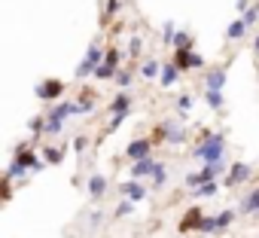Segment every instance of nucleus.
<instances>
[{"label": "nucleus", "mask_w": 259, "mask_h": 238, "mask_svg": "<svg viewBox=\"0 0 259 238\" xmlns=\"http://www.w3.org/2000/svg\"><path fill=\"white\" fill-rule=\"evenodd\" d=\"M79 113H82L79 101H61V104L49 107V113H46V129H43V135H46V138H55V135L61 132V126H64V119H67V116H79Z\"/></svg>", "instance_id": "obj_1"}, {"label": "nucleus", "mask_w": 259, "mask_h": 238, "mask_svg": "<svg viewBox=\"0 0 259 238\" xmlns=\"http://www.w3.org/2000/svg\"><path fill=\"white\" fill-rule=\"evenodd\" d=\"M223 153H226V138H223V135H217V132H210V135H204V138L195 144L192 159L210 162V159H223Z\"/></svg>", "instance_id": "obj_2"}, {"label": "nucleus", "mask_w": 259, "mask_h": 238, "mask_svg": "<svg viewBox=\"0 0 259 238\" xmlns=\"http://www.w3.org/2000/svg\"><path fill=\"white\" fill-rule=\"evenodd\" d=\"M104 55H107V49L95 40V43H89V49H85V55H82V61L76 64V70H73V76L76 80H85V76H95V67L98 64H104Z\"/></svg>", "instance_id": "obj_3"}, {"label": "nucleus", "mask_w": 259, "mask_h": 238, "mask_svg": "<svg viewBox=\"0 0 259 238\" xmlns=\"http://www.w3.org/2000/svg\"><path fill=\"white\" fill-rule=\"evenodd\" d=\"M34 95H37L40 101H58V98L64 95V80H58V76L40 80V83L34 86Z\"/></svg>", "instance_id": "obj_4"}, {"label": "nucleus", "mask_w": 259, "mask_h": 238, "mask_svg": "<svg viewBox=\"0 0 259 238\" xmlns=\"http://www.w3.org/2000/svg\"><path fill=\"white\" fill-rule=\"evenodd\" d=\"M174 64L180 70H198V67H204V58L195 49H174Z\"/></svg>", "instance_id": "obj_5"}, {"label": "nucleus", "mask_w": 259, "mask_h": 238, "mask_svg": "<svg viewBox=\"0 0 259 238\" xmlns=\"http://www.w3.org/2000/svg\"><path fill=\"white\" fill-rule=\"evenodd\" d=\"M250 174H253V168H250L247 162H232L229 174L223 177V186H226V189H235V186H241V183H244Z\"/></svg>", "instance_id": "obj_6"}, {"label": "nucleus", "mask_w": 259, "mask_h": 238, "mask_svg": "<svg viewBox=\"0 0 259 238\" xmlns=\"http://www.w3.org/2000/svg\"><path fill=\"white\" fill-rule=\"evenodd\" d=\"M201 223H204V211H201V208H186V214H183L180 223H177V232H180V235H189V232L201 229Z\"/></svg>", "instance_id": "obj_7"}, {"label": "nucleus", "mask_w": 259, "mask_h": 238, "mask_svg": "<svg viewBox=\"0 0 259 238\" xmlns=\"http://www.w3.org/2000/svg\"><path fill=\"white\" fill-rule=\"evenodd\" d=\"M153 138H135L132 144L125 147V159H132V162H138V159H147L150 153H153Z\"/></svg>", "instance_id": "obj_8"}, {"label": "nucleus", "mask_w": 259, "mask_h": 238, "mask_svg": "<svg viewBox=\"0 0 259 238\" xmlns=\"http://www.w3.org/2000/svg\"><path fill=\"white\" fill-rule=\"evenodd\" d=\"M162 168V162H156L153 156H147V159H138V162H132V177H138V180H150L156 171Z\"/></svg>", "instance_id": "obj_9"}, {"label": "nucleus", "mask_w": 259, "mask_h": 238, "mask_svg": "<svg viewBox=\"0 0 259 238\" xmlns=\"http://www.w3.org/2000/svg\"><path fill=\"white\" fill-rule=\"evenodd\" d=\"M226 76H229V64H217L204 73V89H223L226 86Z\"/></svg>", "instance_id": "obj_10"}, {"label": "nucleus", "mask_w": 259, "mask_h": 238, "mask_svg": "<svg viewBox=\"0 0 259 238\" xmlns=\"http://www.w3.org/2000/svg\"><path fill=\"white\" fill-rule=\"evenodd\" d=\"M119 189H122V195H125V199H132V202H144V199H147V186H144V183H141L138 177L125 180V183H122Z\"/></svg>", "instance_id": "obj_11"}, {"label": "nucleus", "mask_w": 259, "mask_h": 238, "mask_svg": "<svg viewBox=\"0 0 259 238\" xmlns=\"http://www.w3.org/2000/svg\"><path fill=\"white\" fill-rule=\"evenodd\" d=\"M85 189H89L92 199H104V195H107V177H104V174H92V177L85 180Z\"/></svg>", "instance_id": "obj_12"}, {"label": "nucleus", "mask_w": 259, "mask_h": 238, "mask_svg": "<svg viewBox=\"0 0 259 238\" xmlns=\"http://www.w3.org/2000/svg\"><path fill=\"white\" fill-rule=\"evenodd\" d=\"M241 214H259V186H250L241 199Z\"/></svg>", "instance_id": "obj_13"}, {"label": "nucleus", "mask_w": 259, "mask_h": 238, "mask_svg": "<svg viewBox=\"0 0 259 238\" xmlns=\"http://www.w3.org/2000/svg\"><path fill=\"white\" fill-rule=\"evenodd\" d=\"M186 141V129H183V116L168 119V144H183Z\"/></svg>", "instance_id": "obj_14"}, {"label": "nucleus", "mask_w": 259, "mask_h": 238, "mask_svg": "<svg viewBox=\"0 0 259 238\" xmlns=\"http://www.w3.org/2000/svg\"><path fill=\"white\" fill-rule=\"evenodd\" d=\"M177 76H180V67H177L174 61H168V64H162V76H159V83H162V89H171V86L177 83Z\"/></svg>", "instance_id": "obj_15"}, {"label": "nucleus", "mask_w": 259, "mask_h": 238, "mask_svg": "<svg viewBox=\"0 0 259 238\" xmlns=\"http://www.w3.org/2000/svg\"><path fill=\"white\" fill-rule=\"evenodd\" d=\"M201 95H204V101H207V107H210L213 113H220V110L226 107V98H223V89H204Z\"/></svg>", "instance_id": "obj_16"}, {"label": "nucleus", "mask_w": 259, "mask_h": 238, "mask_svg": "<svg viewBox=\"0 0 259 238\" xmlns=\"http://www.w3.org/2000/svg\"><path fill=\"white\" fill-rule=\"evenodd\" d=\"M226 168H229V162L226 159H210V162H204V174H207V180H217V177H223L226 174Z\"/></svg>", "instance_id": "obj_17"}, {"label": "nucleus", "mask_w": 259, "mask_h": 238, "mask_svg": "<svg viewBox=\"0 0 259 238\" xmlns=\"http://www.w3.org/2000/svg\"><path fill=\"white\" fill-rule=\"evenodd\" d=\"M247 31H250V25H247V22L238 16V19H235V22L226 28V37H229V40H244V37H247Z\"/></svg>", "instance_id": "obj_18"}, {"label": "nucleus", "mask_w": 259, "mask_h": 238, "mask_svg": "<svg viewBox=\"0 0 259 238\" xmlns=\"http://www.w3.org/2000/svg\"><path fill=\"white\" fill-rule=\"evenodd\" d=\"M141 76H144V80H156V76H162V61H156V58L144 61V64H141Z\"/></svg>", "instance_id": "obj_19"}, {"label": "nucleus", "mask_w": 259, "mask_h": 238, "mask_svg": "<svg viewBox=\"0 0 259 238\" xmlns=\"http://www.w3.org/2000/svg\"><path fill=\"white\" fill-rule=\"evenodd\" d=\"M217 192H220V180H207V183H201V186L192 189L195 199H210V195H217Z\"/></svg>", "instance_id": "obj_20"}, {"label": "nucleus", "mask_w": 259, "mask_h": 238, "mask_svg": "<svg viewBox=\"0 0 259 238\" xmlns=\"http://www.w3.org/2000/svg\"><path fill=\"white\" fill-rule=\"evenodd\" d=\"M128 107H132V95L128 92H119L110 104V113H128Z\"/></svg>", "instance_id": "obj_21"}, {"label": "nucleus", "mask_w": 259, "mask_h": 238, "mask_svg": "<svg viewBox=\"0 0 259 238\" xmlns=\"http://www.w3.org/2000/svg\"><path fill=\"white\" fill-rule=\"evenodd\" d=\"M116 73H119V67H113V64H107V61L95 67V80H101V83H104V80H116Z\"/></svg>", "instance_id": "obj_22"}, {"label": "nucleus", "mask_w": 259, "mask_h": 238, "mask_svg": "<svg viewBox=\"0 0 259 238\" xmlns=\"http://www.w3.org/2000/svg\"><path fill=\"white\" fill-rule=\"evenodd\" d=\"M171 46H174V49H192L195 43H192V37H189L186 31H177V34H174V40H171Z\"/></svg>", "instance_id": "obj_23"}, {"label": "nucleus", "mask_w": 259, "mask_h": 238, "mask_svg": "<svg viewBox=\"0 0 259 238\" xmlns=\"http://www.w3.org/2000/svg\"><path fill=\"white\" fill-rule=\"evenodd\" d=\"M132 76H135L132 67H119V73H116V86H119V89H128V86H132Z\"/></svg>", "instance_id": "obj_24"}, {"label": "nucleus", "mask_w": 259, "mask_h": 238, "mask_svg": "<svg viewBox=\"0 0 259 238\" xmlns=\"http://www.w3.org/2000/svg\"><path fill=\"white\" fill-rule=\"evenodd\" d=\"M43 159H46L49 165H61V159H64V150H61V147H46Z\"/></svg>", "instance_id": "obj_25"}, {"label": "nucleus", "mask_w": 259, "mask_h": 238, "mask_svg": "<svg viewBox=\"0 0 259 238\" xmlns=\"http://www.w3.org/2000/svg\"><path fill=\"white\" fill-rule=\"evenodd\" d=\"M189 110H192V95H180L177 98V116H189Z\"/></svg>", "instance_id": "obj_26"}, {"label": "nucleus", "mask_w": 259, "mask_h": 238, "mask_svg": "<svg viewBox=\"0 0 259 238\" xmlns=\"http://www.w3.org/2000/svg\"><path fill=\"white\" fill-rule=\"evenodd\" d=\"M165 180H168V168H165V162H162V168L150 177V186H153V189H162V186H165Z\"/></svg>", "instance_id": "obj_27"}, {"label": "nucleus", "mask_w": 259, "mask_h": 238, "mask_svg": "<svg viewBox=\"0 0 259 238\" xmlns=\"http://www.w3.org/2000/svg\"><path fill=\"white\" fill-rule=\"evenodd\" d=\"M132 214H135V202L132 199H122L116 205V217H132Z\"/></svg>", "instance_id": "obj_28"}, {"label": "nucleus", "mask_w": 259, "mask_h": 238, "mask_svg": "<svg viewBox=\"0 0 259 238\" xmlns=\"http://www.w3.org/2000/svg\"><path fill=\"white\" fill-rule=\"evenodd\" d=\"M79 107H82V113H89V110L95 107V92H92V89H82V95H79Z\"/></svg>", "instance_id": "obj_29"}, {"label": "nucleus", "mask_w": 259, "mask_h": 238, "mask_svg": "<svg viewBox=\"0 0 259 238\" xmlns=\"http://www.w3.org/2000/svg\"><path fill=\"white\" fill-rule=\"evenodd\" d=\"M150 138H153V144H168V123H162V126H156Z\"/></svg>", "instance_id": "obj_30"}, {"label": "nucleus", "mask_w": 259, "mask_h": 238, "mask_svg": "<svg viewBox=\"0 0 259 238\" xmlns=\"http://www.w3.org/2000/svg\"><path fill=\"white\" fill-rule=\"evenodd\" d=\"M201 183H207V174H204V171H192V174H186V186H189V189H195V186H201Z\"/></svg>", "instance_id": "obj_31"}, {"label": "nucleus", "mask_w": 259, "mask_h": 238, "mask_svg": "<svg viewBox=\"0 0 259 238\" xmlns=\"http://www.w3.org/2000/svg\"><path fill=\"white\" fill-rule=\"evenodd\" d=\"M0 186H4V189H0V199H4V205H7L13 199V177L7 171H4V183H0Z\"/></svg>", "instance_id": "obj_32"}, {"label": "nucleus", "mask_w": 259, "mask_h": 238, "mask_svg": "<svg viewBox=\"0 0 259 238\" xmlns=\"http://www.w3.org/2000/svg\"><path fill=\"white\" fill-rule=\"evenodd\" d=\"M116 10H119V0H107V10H104V19H101V25H104V28H107V25L113 22Z\"/></svg>", "instance_id": "obj_33"}, {"label": "nucleus", "mask_w": 259, "mask_h": 238, "mask_svg": "<svg viewBox=\"0 0 259 238\" xmlns=\"http://www.w3.org/2000/svg\"><path fill=\"white\" fill-rule=\"evenodd\" d=\"M43 129H46V116H31V119H28V132L40 135Z\"/></svg>", "instance_id": "obj_34"}, {"label": "nucleus", "mask_w": 259, "mask_h": 238, "mask_svg": "<svg viewBox=\"0 0 259 238\" xmlns=\"http://www.w3.org/2000/svg\"><path fill=\"white\" fill-rule=\"evenodd\" d=\"M174 34H177V25H174V22H165V25H162V43H168V46H171Z\"/></svg>", "instance_id": "obj_35"}, {"label": "nucleus", "mask_w": 259, "mask_h": 238, "mask_svg": "<svg viewBox=\"0 0 259 238\" xmlns=\"http://www.w3.org/2000/svg\"><path fill=\"white\" fill-rule=\"evenodd\" d=\"M141 52H144V40H141V37H132V40H128V55L138 58Z\"/></svg>", "instance_id": "obj_36"}, {"label": "nucleus", "mask_w": 259, "mask_h": 238, "mask_svg": "<svg viewBox=\"0 0 259 238\" xmlns=\"http://www.w3.org/2000/svg\"><path fill=\"white\" fill-rule=\"evenodd\" d=\"M232 220H235V211H223V214H217V226H220V229H229Z\"/></svg>", "instance_id": "obj_37"}, {"label": "nucleus", "mask_w": 259, "mask_h": 238, "mask_svg": "<svg viewBox=\"0 0 259 238\" xmlns=\"http://www.w3.org/2000/svg\"><path fill=\"white\" fill-rule=\"evenodd\" d=\"M201 235H210V232H220V226H217V217H204V223H201V229H198Z\"/></svg>", "instance_id": "obj_38"}, {"label": "nucleus", "mask_w": 259, "mask_h": 238, "mask_svg": "<svg viewBox=\"0 0 259 238\" xmlns=\"http://www.w3.org/2000/svg\"><path fill=\"white\" fill-rule=\"evenodd\" d=\"M104 61L107 64H113V67H119V61H122V52L113 46V49H107V55H104Z\"/></svg>", "instance_id": "obj_39"}, {"label": "nucleus", "mask_w": 259, "mask_h": 238, "mask_svg": "<svg viewBox=\"0 0 259 238\" xmlns=\"http://www.w3.org/2000/svg\"><path fill=\"white\" fill-rule=\"evenodd\" d=\"M241 19H244V22H247V25H250V28H253V25H256V22H259V4H256V7H250V10H247V13H244V16H241Z\"/></svg>", "instance_id": "obj_40"}, {"label": "nucleus", "mask_w": 259, "mask_h": 238, "mask_svg": "<svg viewBox=\"0 0 259 238\" xmlns=\"http://www.w3.org/2000/svg\"><path fill=\"white\" fill-rule=\"evenodd\" d=\"M125 119H128V113H113V119H110V132H116V129L125 123Z\"/></svg>", "instance_id": "obj_41"}, {"label": "nucleus", "mask_w": 259, "mask_h": 238, "mask_svg": "<svg viewBox=\"0 0 259 238\" xmlns=\"http://www.w3.org/2000/svg\"><path fill=\"white\" fill-rule=\"evenodd\" d=\"M85 147H89V138H85V135H79V138L73 141V150H76V153H82Z\"/></svg>", "instance_id": "obj_42"}, {"label": "nucleus", "mask_w": 259, "mask_h": 238, "mask_svg": "<svg viewBox=\"0 0 259 238\" xmlns=\"http://www.w3.org/2000/svg\"><path fill=\"white\" fill-rule=\"evenodd\" d=\"M235 10H238V13L244 16V13L250 10V0H235Z\"/></svg>", "instance_id": "obj_43"}, {"label": "nucleus", "mask_w": 259, "mask_h": 238, "mask_svg": "<svg viewBox=\"0 0 259 238\" xmlns=\"http://www.w3.org/2000/svg\"><path fill=\"white\" fill-rule=\"evenodd\" d=\"M253 55H259V34L253 37Z\"/></svg>", "instance_id": "obj_44"}, {"label": "nucleus", "mask_w": 259, "mask_h": 238, "mask_svg": "<svg viewBox=\"0 0 259 238\" xmlns=\"http://www.w3.org/2000/svg\"><path fill=\"white\" fill-rule=\"evenodd\" d=\"M177 238H186V235H177Z\"/></svg>", "instance_id": "obj_45"}]
</instances>
